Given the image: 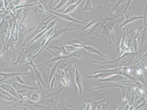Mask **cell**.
<instances>
[{
    "instance_id": "4",
    "label": "cell",
    "mask_w": 147,
    "mask_h": 110,
    "mask_svg": "<svg viewBox=\"0 0 147 110\" xmlns=\"http://www.w3.org/2000/svg\"><path fill=\"white\" fill-rule=\"evenodd\" d=\"M107 22V21L104 19L103 17H101L100 20L91 27L90 31L85 36V37L90 35H93L98 37L100 32L102 31L104 25Z\"/></svg>"
},
{
    "instance_id": "5",
    "label": "cell",
    "mask_w": 147,
    "mask_h": 110,
    "mask_svg": "<svg viewBox=\"0 0 147 110\" xmlns=\"http://www.w3.org/2000/svg\"><path fill=\"white\" fill-rule=\"evenodd\" d=\"M45 49H47L48 51L51 53L52 54L53 56V57L52 58L51 60L49 61L46 62L44 63L40 64H36L37 67H40L41 66L46 65V64H49V63L52 62H57L60 61L61 60H65L66 59L69 58V57H72V56H77V57L82 58V57H80V56H78L75 53H73V54L70 55H63L60 54V53H57V52H54L52 50L49 49V48H45Z\"/></svg>"
},
{
    "instance_id": "3",
    "label": "cell",
    "mask_w": 147,
    "mask_h": 110,
    "mask_svg": "<svg viewBox=\"0 0 147 110\" xmlns=\"http://www.w3.org/2000/svg\"><path fill=\"white\" fill-rule=\"evenodd\" d=\"M63 88H61L57 91L46 95L44 98L45 101L43 103H47L49 105L51 106L56 110L57 109V103L59 99V96Z\"/></svg>"
},
{
    "instance_id": "9",
    "label": "cell",
    "mask_w": 147,
    "mask_h": 110,
    "mask_svg": "<svg viewBox=\"0 0 147 110\" xmlns=\"http://www.w3.org/2000/svg\"><path fill=\"white\" fill-rule=\"evenodd\" d=\"M75 68V80L76 84L78 86L79 91L80 95L82 94L83 89L85 85V83L84 81L83 75L81 72L79 71L77 67V66L74 65Z\"/></svg>"
},
{
    "instance_id": "29",
    "label": "cell",
    "mask_w": 147,
    "mask_h": 110,
    "mask_svg": "<svg viewBox=\"0 0 147 110\" xmlns=\"http://www.w3.org/2000/svg\"><path fill=\"white\" fill-rule=\"evenodd\" d=\"M132 1V0H129V1H128L126 6H125V9H124V10L122 12V13H121V14H123L124 13H125V12L126 11L127 9L129 7V5L130 4L131 2Z\"/></svg>"
},
{
    "instance_id": "31",
    "label": "cell",
    "mask_w": 147,
    "mask_h": 110,
    "mask_svg": "<svg viewBox=\"0 0 147 110\" xmlns=\"http://www.w3.org/2000/svg\"><path fill=\"white\" fill-rule=\"evenodd\" d=\"M7 1H8L9 2H12L13 1H14V0H7Z\"/></svg>"
},
{
    "instance_id": "20",
    "label": "cell",
    "mask_w": 147,
    "mask_h": 110,
    "mask_svg": "<svg viewBox=\"0 0 147 110\" xmlns=\"http://www.w3.org/2000/svg\"><path fill=\"white\" fill-rule=\"evenodd\" d=\"M83 0H78L77 2L75 3H73V4L69 5L68 6L66 9L64 11L63 13L64 14H69V13H71L73 12L76 8L78 7L80 4L81 3L82 1Z\"/></svg>"
},
{
    "instance_id": "2",
    "label": "cell",
    "mask_w": 147,
    "mask_h": 110,
    "mask_svg": "<svg viewBox=\"0 0 147 110\" xmlns=\"http://www.w3.org/2000/svg\"><path fill=\"white\" fill-rule=\"evenodd\" d=\"M73 22H70L69 24H68L67 26L65 27L62 28H61V26H60V28L58 29H53V37H51L49 40H48L42 48L36 51L35 52H34V56H33L32 60H34L38 56V55L41 53V52L43 50L45 49V48H46V47L49 45V43L50 42V41H51L53 39L57 38V37H59V36L65 33V32L68 31L76 30V29H80V28L68 29V27H69V25H71L72 24H73Z\"/></svg>"
},
{
    "instance_id": "26",
    "label": "cell",
    "mask_w": 147,
    "mask_h": 110,
    "mask_svg": "<svg viewBox=\"0 0 147 110\" xmlns=\"http://www.w3.org/2000/svg\"><path fill=\"white\" fill-rule=\"evenodd\" d=\"M40 2L37 3H34L33 4H30L28 5H20V6H17L15 8L14 10H13V11H15L17 9H22L23 7H28V6H35V5H37L38 4H40Z\"/></svg>"
},
{
    "instance_id": "13",
    "label": "cell",
    "mask_w": 147,
    "mask_h": 110,
    "mask_svg": "<svg viewBox=\"0 0 147 110\" xmlns=\"http://www.w3.org/2000/svg\"><path fill=\"white\" fill-rule=\"evenodd\" d=\"M48 12L49 13H52L53 14L55 15V16L57 17H60V18L65 20L69 21L71 22H75L77 23L82 24H85V22L83 21H80L76 19L75 18H73V17L70 16L69 14H64L63 13H59L56 12H53V11L47 10Z\"/></svg>"
},
{
    "instance_id": "8",
    "label": "cell",
    "mask_w": 147,
    "mask_h": 110,
    "mask_svg": "<svg viewBox=\"0 0 147 110\" xmlns=\"http://www.w3.org/2000/svg\"><path fill=\"white\" fill-rule=\"evenodd\" d=\"M33 61L32 60H30V62L28 63L25 64L24 65H30L33 67V69H34L35 75L36 76V81L37 84L39 85L41 91H42V93L44 96L45 94H44L42 88H41V84H42L46 88H47V86L45 85V82H44L43 79H42V74L37 69V67L36 66V64H34V63L33 62Z\"/></svg>"
},
{
    "instance_id": "7",
    "label": "cell",
    "mask_w": 147,
    "mask_h": 110,
    "mask_svg": "<svg viewBox=\"0 0 147 110\" xmlns=\"http://www.w3.org/2000/svg\"><path fill=\"white\" fill-rule=\"evenodd\" d=\"M113 27L111 25L110 21H108L104 25L101 32V33L106 36L107 38L108 39L109 43H111L112 41L115 43V37Z\"/></svg>"
},
{
    "instance_id": "10",
    "label": "cell",
    "mask_w": 147,
    "mask_h": 110,
    "mask_svg": "<svg viewBox=\"0 0 147 110\" xmlns=\"http://www.w3.org/2000/svg\"><path fill=\"white\" fill-rule=\"evenodd\" d=\"M0 87L19 100L24 99V96H22L20 94H18L13 87L7 83L5 82L4 81H3V83L1 82Z\"/></svg>"
},
{
    "instance_id": "23",
    "label": "cell",
    "mask_w": 147,
    "mask_h": 110,
    "mask_svg": "<svg viewBox=\"0 0 147 110\" xmlns=\"http://www.w3.org/2000/svg\"><path fill=\"white\" fill-rule=\"evenodd\" d=\"M26 32H25L24 30L19 29V33L18 36V42L17 44V46L19 45L20 44H22L24 42V39L25 35L26 34Z\"/></svg>"
},
{
    "instance_id": "11",
    "label": "cell",
    "mask_w": 147,
    "mask_h": 110,
    "mask_svg": "<svg viewBox=\"0 0 147 110\" xmlns=\"http://www.w3.org/2000/svg\"><path fill=\"white\" fill-rule=\"evenodd\" d=\"M22 50H20L18 48L19 52L18 56L17 58L16 61V62L13 63L12 65L13 66L14 65H17V64H19V66L18 67V69H20L21 65L24 64L26 62V58H27L28 56H27L26 55V52H25V45H22Z\"/></svg>"
},
{
    "instance_id": "15",
    "label": "cell",
    "mask_w": 147,
    "mask_h": 110,
    "mask_svg": "<svg viewBox=\"0 0 147 110\" xmlns=\"http://www.w3.org/2000/svg\"><path fill=\"white\" fill-rule=\"evenodd\" d=\"M57 17V16H55L54 17L51 19L47 21L46 22H44L42 23V24H41L37 28V29H36V30L31 35L30 37H29V39L34 38L37 35L41 33L42 31L45 30V29H46V28H47L49 23L51 22V21H53V20H54Z\"/></svg>"
},
{
    "instance_id": "19",
    "label": "cell",
    "mask_w": 147,
    "mask_h": 110,
    "mask_svg": "<svg viewBox=\"0 0 147 110\" xmlns=\"http://www.w3.org/2000/svg\"><path fill=\"white\" fill-rule=\"evenodd\" d=\"M84 48H85V50H86L88 52L92 53H96L98 55H100L102 57H107L109 58L108 56H104L102 53L100 52L98 49H97L96 46L94 45H84Z\"/></svg>"
},
{
    "instance_id": "32",
    "label": "cell",
    "mask_w": 147,
    "mask_h": 110,
    "mask_svg": "<svg viewBox=\"0 0 147 110\" xmlns=\"http://www.w3.org/2000/svg\"><path fill=\"white\" fill-rule=\"evenodd\" d=\"M71 1L72 2H74V0H71Z\"/></svg>"
},
{
    "instance_id": "25",
    "label": "cell",
    "mask_w": 147,
    "mask_h": 110,
    "mask_svg": "<svg viewBox=\"0 0 147 110\" xmlns=\"http://www.w3.org/2000/svg\"><path fill=\"white\" fill-rule=\"evenodd\" d=\"M69 0H61L55 7L53 8V10H59L63 7Z\"/></svg>"
},
{
    "instance_id": "21",
    "label": "cell",
    "mask_w": 147,
    "mask_h": 110,
    "mask_svg": "<svg viewBox=\"0 0 147 110\" xmlns=\"http://www.w3.org/2000/svg\"><path fill=\"white\" fill-rule=\"evenodd\" d=\"M40 92H34L31 94L29 100L35 103H39L41 100Z\"/></svg>"
},
{
    "instance_id": "22",
    "label": "cell",
    "mask_w": 147,
    "mask_h": 110,
    "mask_svg": "<svg viewBox=\"0 0 147 110\" xmlns=\"http://www.w3.org/2000/svg\"><path fill=\"white\" fill-rule=\"evenodd\" d=\"M82 11L84 13L88 12L93 11L92 0H86V3L83 8Z\"/></svg>"
},
{
    "instance_id": "27",
    "label": "cell",
    "mask_w": 147,
    "mask_h": 110,
    "mask_svg": "<svg viewBox=\"0 0 147 110\" xmlns=\"http://www.w3.org/2000/svg\"><path fill=\"white\" fill-rule=\"evenodd\" d=\"M27 1V0H14L12 3L15 6H17L22 5V4L26 2Z\"/></svg>"
},
{
    "instance_id": "17",
    "label": "cell",
    "mask_w": 147,
    "mask_h": 110,
    "mask_svg": "<svg viewBox=\"0 0 147 110\" xmlns=\"http://www.w3.org/2000/svg\"><path fill=\"white\" fill-rule=\"evenodd\" d=\"M30 72H26V73H14V72H10V73H5V72H1V82L4 81V80L9 78H10L14 76H19L26 75L30 74Z\"/></svg>"
},
{
    "instance_id": "24",
    "label": "cell",
    "mask_w": 147,
    "mask_h": 110,
    "mask_svg": "<svg viewBox=\"0 0 147 110\" xmlns=\"http://www.w3.org/2000/svg\"><path fill=\"white\" fill-rule=\"evenodd\" d=\"M129 0H118L117 2L114 3L113 8L111 10V12H114L120 5L122 4L124 2H127Z\"/></svg>"
},
{
    "instance_id": "16",
    "label": "cell",
    "mask_w": 147,
    "mask_h": 110,
    "mask_svg": "<svg viewBox=\"0 0 147 110\" xmlns=\"http://www.w3.org/2000/svg\"><path fill=\"white\" fill-rule=\"evenodd\" d=\"M0 96L1 99L6 101L17 102L19 100V99L2 88L0 90Z\"/></svg>"
},
{
    "instance_id": "1",
    "label": "cell",
    "mask_w": 147,
    "mask_h": 110,
    "mask_svg": "<svg viewBox=\"0 0 147 110\" xmlns=\"http://www.w3.org/2000/svg\"><path fill=\"white\" fill-rule=\"evenodd\" d=\"M35 103L30 100L29 99L24 98L19 100L17 103L7 107V108H14L18 106H22L30 110H49L51 106H45L40 105L38 103Z\"/></svg>"
},
{
    "instance_id": "28",
    "label": "cell",
    "mask_w": 147,
    "mask_h": 110,
    "mask_svg": "<svg viewBox=\"0 0 147 110\" xmlns=\"http://www.w3.org/2000/svg\"><path fill=\"white\" fill-rule=\"evenodd\" d=\"M16 6L13 4L12 2H10L9 6L6 8V10L7 11H13L14 10L15 8L16 7Z\"/></svg>"
},
{
    "instance_id": "30",
    "label": "cell",
    "mask_w": 147,
    "mask_h": 110,
    "mask_svg": "<svg viewBox=\"0 0 147 110\" xmlns=\"http://www.w3.org/2000/svg\"><path fill=\"white\" fill-rule=\"evenodd\" d=\"M4 7L6 9L9 6L10 2L7 0H4Z\"/></svg>"
},
{
    "instance_id": "18",
    "label": "cell",
    "mask_w": 147,
    "mask_h": 110,
    "mask_svg": "<svg viewBox=\"0 0 147 110\" xmlns=\"http://www.w3.org/2000/svg\"><path fill=\"white\" fill-rule=\"evenodd\" d=\"M125 20L120 25L119 27L124 26V25H125L129 23L134 21L138 19L143 18L142 17L134 15L130 11H129V12L128 14H125Z\"/></svg>"
},
{
    "instance_id": "14",
    "label": "cell",
    "mask_w": 147,
    "mask_h": 110,
    "mask_svg": "<svg viewBox=\"0 0 147 110\" xmlns=\"http://www.w3.org/2000/svg\"><path fill=\"white\" fill-rule=\"evenodd\" d=\"M57 22V20H53V21H52L51 22H49V25H48L47 28L46 29H45V30L42 31L41 32V33H38V34L37 35H36L35 37L33 38V39L30 42H29L28 43V44L27 45L25 50H26L27 49V48H28V47L30 46L31 44L33 43L36 41L38 39V38H39L40 37H42V35H43L45 34V33H47L48 31L50 29H51L52 28H53V26Z\"/></svg>"
},
{
    "instance_id": "6",
    "label": "cell",
    "mask_w": 147,
    "mask_h": 110,
    "mask_svg": "<svg viewBox=\"0 0 147 110\" xmlns=\"http://www.w3.org/2000/svg\"><path fill=\"white\" fill-rule=\"evenodd\" d=\"M11 85L13 87L18 93H22L26 92L29 90H38V88L36 87H30L25 85L24 83L19 82L16 81H3Z\"/></svg>"
},
{
    "instance_id": "12",
    "label": "cell",
    "mask_w": 147,
    "mask_h": 110,
    "mask_svg": "<svg viewBox=\"0 0 147 110\" xmlns=\"http://www.w3.org/2000/svg\"><path fill=\"white\" fill-rule=\"evenodd\" d=\"M65 60H61L60 61H57V62L53 66V67L51 68H46L45 66L44 67L45 70L47 72V81L49 82V86H48V89L47 92V94L49 92V87L51 85V83L52 79L53 78V76H54V75L55 74L56 70L57 69V67L59 64L61 62V61H63Z\"/></svg>"
}]
</instances>
